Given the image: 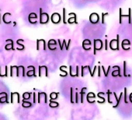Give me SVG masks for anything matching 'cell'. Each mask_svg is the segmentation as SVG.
Returning a JSON list of instances; mask_svg holds the SVG:
<instances>
[{
	"instance_id": "cell-11",
	"label": "cell",
	"mask_w": 132,
	"mask_h": 120,
	"mask_svg": "<svg viewBox=\"0 0 132 120\" xmlns=\"http://www.w3.org/2000/svg\"><path fill=\"white\" fill-rule=\"evenodd\" d=\"M95 98H96V94L93 92H89L86 94V100L89 103H94Z\"/></svg>"
},
{
	"instance_id": "cell-13",
	"label": "cell",
	"mask_w": 132,
	"mask_h": 120,
	"mask_svg": "<svg viewBox=\"0 0 132 120\" xmlns=\"http://www.w3.org/2000/svg\"><path fill=\"white\" fill-rule=\"evenodd\" d=\"M28 70H28L27 73V77H36V74H35V67L33 66H30L27 67Z\"/></svg>"
},
{
	"instance_id": "cell-17",
	"label": "cell",
	"mask_w": 132,
	"mask_h": 120,
	"mask_svg": "<svg viewBox=\"0 0 132 120\" xmlns=\"http://www.w3.org/2000/svg\"><path fill=\"white\" fill-rule=\"evenodd\" d=\"M10 16H11V14H10V13H5L4 16L3 17V22H4L5 24H10V22H11L10 17V18H7V17H10Z\"/></svg>"
},
{
	"instance_id": "cell-38",
	"label": "cell",
	"mask_w": 132,
	"mask_h": 120,
	"mask_svg": "<svg viewBox=\"0 0 132 120\" xmlns=\"http://www.w3.org/2000/svg\"><path fill=\"white\" fill-rule=\"evenodd\" d=\"M101 68H102V71L104 73V76H105L106 77H108V73H107V71H106V70H105L104 66H101Z\"/></svg>"
},
{
	"instance_id": "cell-6",
	"label": "cell",
	"mask_w": 132,
	"mask_h": 120,
	"mask_svg": "<svg viewBox=\"0 0 132 120\" xmlns=\"http://www.w3.org/2000/svg\"><path fill=\"white\" fill-rule=\"evenodd\" d=\"M39 77H41L42 76H45L46 77H48V70H47V66H39Z\"/></svg>"
},
{
	"instance_id": "cell-4",
	"label": "cell",
	"mask_w": 132,
	"mask_h": 120,
	"mask_svg": "<svg viewBox=\"0 0 132 120\" xmlns=\"http://www.w3.org/2000/svg\"><path fill=\"white\" fill-rule=\"evenodd\" d=\"M46 50V42L44 39L37 40V50Z\"/></svg>"
},
{
	"instance_id": "cell-42",
	"label": "cell",
	"mask_w": 132,
	"mask_h": 120,
	"mask_svg": "<svg viewBox=\"0 0 132 120\" xmlns=\"http://www.w3.org/2000/svg\"><path fill=\"white\" fill-rule=\"evenodd\" d=\"M96 68H97V66H95L94 67V70H93V74H92V77H94V74H95V73H96Z\"/></svg>"
},
{
	"instance_id": "cell-14",
	"label": "cell",
	"mask_w": 132,
	"mask_h": 120,
	"mask_svg": "<svg viewBox=\"0 0 132 120\" xmlns=\"http://www.w3.org/2000/svg\"><path fill=\"white\" fill-rule=\"evenodd\" d=\"M115 97H114V94H113V93H111L110 91H107V101H108V102L110 103V104H113V103L114 102V100H113V98H114ZM116 101V100H115ZM115 105V104H114Z\"/></svg>"
},
{
	"instance_id": "cell-26",
	"label": "cell",
	"mask_w": 132,
	"mask_h": 120,
	"mask_svg": "<svg viewBox=\"0 0 132 120\" xmlns=\"http://www.w3.org/2000/svg\"><path fill=\"white\" fill-rule=\"evenodd\" d=\"M82 48L84 50L86 51H89L91 49V44H89V43H83L82 42Z\"/></svg>"
},
{
	"instance_id": "cell-30",
	"label": "cell",
	"mask_w": 132,
	"mask_h": 120,
	"mask_svg": "<svg viewBox=\"0 0 132 120\" xmlns=\"http://www.w3.org/2000/svg\"><path fill=\"white\" fill-rule=\"evenodd\" d=\"M127 88H124V91H123V101H124V103H127Z\"/></svg>"
},
{
	"instance_id": "cell-12",
	"label": "cell",
	"mask_w": 132,
	"mask_h": 120,
	"mask_svg": "<svg viewBox=\"0 0 132 120\" xmlns=\"http://www.w3.org/2000/svg\"><path fill=\"white\" fill-rule=\"evenodd\" d=\"M69 70H70V71H69V75H70L71 77H79V66H76V70H73L72 66H69Z\"/></svg>"
},
{
	"instance_id": "cell-8",
	"label": "cell",
	"mask_w": 132,
	"mask_h": 120,
	"mask_svg": "<svg viewBox=\"0 0 132 120\" xmlns=\"http://www.w3.org/2000/svg\"><path fill=\"white\" fill-rule=\"evenodd\" d=\"M100 16L96 13H93L90 17H89V21L93 24H97L99 21H100Z\"/></svg>"
},
{
	"instance_id": "cell-28",
	"label": "cell",
	"mask_w": 132,
	"mask_h": 120,
	"mask_svg": "<svg viewBox=\"0 0 132 120\" xmlns=\"http://www.w3.org/2000/svg\"><path fill=\"white\" fill-rule=\"evenodd\" d=\"M58 98V93H56V92H52L50 94V98L51 100H55Z\"/></svg>"
},
{
	"instance_id": "cell-25",
	"label": "cell",
	"mask_w": 132,
	"mask_h": 120,
	"mask_svg": "<svg viewBox=\"0 0 132 120\" xmlns=\"http://www.w3.org/2000/svg\"><path fill=\"white\" fill-rule=\"evenodd\" d=\"M22 41H23V39H18L17 41H16V44H18V48H17V50H23L24 49V46H23V44H20V42Z\"/></svg>"
},
{
	"instance_id": "cell-21",
	"label": "cell",
	"mask_w": 132,
	"mask_h": 120,
	"mask_svg": "<svg viewBox=\"0 0 132 120\" xmlns=\"http://www.w3.org/2000/svg\"><path fill=\"white\" fill-rule=\"evenodd\" d=\"M68 21V24H77V20H76V17H69V19L67 20Z\"/></svg>"
},
{
	"instance_id": "cell-9",
	"label": "cell",
	"mask_w": 132,
	"mask_h": 120,
	"mask_svg": "<svg viewBox=\"0 0 132 120\" xmlns=\"http://www.w3.org/2000/svg\"><path fill=\"white\" fill-rule=\"evenodd\" d=\"M57 41L56 40L54 39H51L49 41H48V44H47V47L51 51H54L57 49Z\"/></svg>"
},
{
	"instance_id": "cell-20",
	"label": "cell",
	"mask_w": 132,
	"mask_h": 120,
	"mask_svg": "<svg viewBox=\"0 0 132 120\" xmlns=\"http://www.w3.org/2000/svg\"><path fill=\"white\" fill-rule=\"evenodd\" d=\"M87 88L86 87H83L80 92V102L81 103H83V99H84V94H86V91Z\"/></svg>"
},
{
	"instance_id": "cell-19",
	"label": "cell",
	"mask_w": 132,
	"mask_h": 120,
	"mask_svg": "<svg viewBox=\"0 0 132 120\" xmlns=\"http://www.w3.org/2000/svg\"><path fill=\"white\" fill-rule=\"evenodd\" d=\"M7 73H8L7 66L6 67L5 70H2V66H0V77H7Z\"/></svg>"
},
{
	"instance_id": "cell-37",
	"label": "cell",
	"mask_w": 132,
	"mask_h": 120,
	"mask_svg": "<svg viewBox=\"0 0 132 120\" xmlns=\"http://www.w3.org/2000/svg\"><path fill=\"white\" fill-rule=\"evenodd\" d=\"M126 62L124 61L123 62V76L124 77H127V73H126Z\"/></svg>"
},
{
	"instance_id": "cell-2",
	"label": "cell",
	"mask_w": 132,
	"mask_h": 120,
	"mask_svg": "<svg viewBox=\"0 0 132 120\" xmlns=\"http://www.w3.org/2000/svg\"><path fill=\"white\" fill-rule=\"evenodd\" d=\"M93 42H94V50H93L94 51H93V53H94V55H96V51L102 50V48L103 47V43L102 40H100V39H95Z\"/></svg>"
},
{
	"instance_id": "cell-1",
	"label": "cell",
	"mask_w": 132,
	"mask_h": 120,
	"mask_svg": "<svg viewBox=\"0 0 132 120\" xmlns=\"http://www.w3.org/2000/svg\"><path fill=\"white\" fill-rule=\"evenodd\" d=\"M119 41H120V37L119 35H117V39H113L110 42V48L113 51H119L120 47H119Z\"/></svg>"
},
{
	"instance_id": "cell-43",
	"label": "cell",
	"mask_w": 132,
	"mask_h": 120,
	"mask_svg": "<svg viewBox=\"0 0 132 120\" xmlns=\"http://www.w3.org/2000/svg\"><path fill=\"white\" fill-rule=\"evenodd\" d=\"M33 95H34V101H34V103L35 104V103L37 102V100H36V97H37V94H36L35 93H34V94H33Z\"/></svg>"
},
{
	"instance_id": "cell-35",
	"label": "cell",
	"mask_w": 132,
	"mask_h": 120,
	"mask_svg": "<svg viewBox=\"0 0 132 120\" xmlns=\"http://www.w3.org/2000/svg\"><path fill=\"white\" fill-rule=\"evenodd\" d=\"M37 19L36 18H29V22L30 24H36L37 23Z\"/></svg>"
},
{
	"instance_id": "cell-34",
	"label": "cell",
	"mask_w": 132,
	"mask_h": 120,
	"mask_svg": "<svg viewBox=\"0 0 132 120\" xmlns=\"http://www.w3.org/2000/svg\"><path fill=\"white\" fill-rule=\"evenodd\" d=\"M106 16H108V13H102V24H103L104 23H105V17Z\"/></svg>"
},
{
	"instance_id": "cell-32",
	"label": "cell",
	"mask_w": 132,
	"mask_h": 120,
	"mask_svg": "<svg viewBox=\"0 0 132 120\" xmlns=\"http://www.w3.org/2000/svg\"><path fill=\"white\" fill-rule=\"evenodd\" d=\"M66 13V10L64 8V9H63V24H64L68 23L67 21H66V18H65L66 13Z\"/></svg>"
},
{
	"instance_id": "cell-7",
	"label": "cell",
	"mask_w": 132,
	"mask_h": 120,
	"mask_svg": "<svg viewBox=\"0 0 132 120\" xmlns=\"http://www.w3.org/2000/svg\"><path fill=\"white\" fill-rule=\"evenodd\" d=\"M37 97H38V98H37L38 103H40V104L42 103V102L47 103V94H46V93H44V92H40V93H38Z\"/></svg>"
},
{
	"instance_id": "cell-16",
	"label": "cell",
	"mask_w": 132,
	"mask_h": 120,
	"mask_svg": "<svg viewBox=\"0 0 132 120\" xmlns=\"http://www.w3.org/2000/svg\"><path fill=\"white\" fill-rule=\"evenodd\" d=\"M105 95V93H103V92H100V93H98V94H97V97L99 98V101H98V103H100V104H103L105 101H106V99H105V98L103 97Z\"/></svg>"
},
{
	"instance_id": "cell-5",
	"label": "cell",
	"mask_w": 132,
	"mask_h": 120,
	"mask_svg": "<svg viewBox=\"0 0 132 120\" xmlns=\"http://www.w3.org/2000/svg\"><path fill=\"white\" fill-rule=\"evenodd\" d=\"M51 20L54 24H59L61 22V15L57 13H54L51 17Z\"/></svg>"
},
{
	"instance_id": "cell-45",
	"label": "cell",
	"mask_w": 132,
	"mask_h": 120,
	"mask_svg": "<svg viewBox=\"0 0 132 120\" xmlns=\"http://www.w3.org/2000/svg\"><path fill=\"white\" fill-rule=\"evenodd\" d=\"M129 101H130V103H132V93H130V95H129Z\"/></svg>"
},
{
	"instance_id": "cell-22",
	"label": "cell",
	"mask_w": 132,
	"mask_h": 120,
	"mask_svg": "<svg viewBox=\"0 0 132 120\" xmlns=\"http://www.w3.org/2000/svg\"><path fill=\"white\" fill-rule=\"evenodd\" d=\"M49 106L52 108H57L59 106V104L56 101H54V100H50V103H49Z\"/></svg>"
},
{
	"instance_id": "cell-41",
	"label": "cell",
	"mask_w": 132,
	"mask_h": 120,
	"mask_svg": "<svg viewBox=\"0 0 132 120\" xmlns=\"http://www.w3.org/2000/svg\"><path fill=\"white\" fill-rule=\"evenodd\" d=\"M68 15H69V17H76V14L75 13H70Z\"/></svg>"
},
{
	"instance_id": "cell-29",
	"label": "cell",
	"mask_w": 132,
	"mask_h": 120,
	"mask_svg": "<svg viewBox=\"0 0 132 120\" xmlns=\"http://www.w3.org/2000/svg\"><path fill=\"white\" fill-rule=\"evenodd\" d=\"M31 93H29V92H25L23 94V98L24 100H29L31 97Z\"/></svg>"
},
{
	"instance_id": "cell-24",
	"label": "cell",
	"mask_w": 132,
	"mask_h": 120,
	"mask_svg": "<svg viewBox=\"0 0 132 120\" xmlns=\"http://www.w3.org/2000/svg\"><path fill=\"white\" fill-rule=\"evenodd\" d=\"M122 17H127L128 18V14L123 15L122 14V9H120V13H119V23L122 24Z\"/></svg>"
},
{
	"instance_id": "cell-39",
	"label": "cell",
	"mask_w": 132,
	"mask_h": 120,
	"mask_svg": "<svg viewBox=\"0 0 132 120\" xmlns=\"http://www.w3.org/2000/svg\"><path fill=\"white\" fill-rule=\"evenodd\" d=\"M97 67H98V77H101V70H102V68L100 67V66H99Z\"/></svg>"
},
{
	"instance_id": "cell-31",
	"label": "cell",
	"mask_w": 132,
	"mask_h": 120,
	"mask_svg": "<svg viewBox=\"0 0 132 120\" xmlns=\"http://www.w3.org/2000/svg\"><path fill=\"white\" fill-rule=\"evenodd\" d=\"M131 9L130 8H129L128 9V23L130 24H132V18H131Z\"/></svg>"
},
{
	"instance_id": "cell-44",
	"label": "cell",
	"mask_w": 132,
	"mask_h": 120,
	"mask_svg": "<svg viewBox=\"0 0 132 120\" xmlns=\"http://www.w3.org/2000/svg\"><path fill=\"white\" fill-rule=\"evenodd\" d=\"M82 42H83V43H89V44H91V41H90L89 39H85Z\"/></svg>"
},
{
	"instance_id": "cell-36",
	"label": "cell",
	"mask_w": 132,
	"mask_h": 120,
	"mask_svg": "<svg viewBox=\"0 0 132 120\" xmlns=\"http://www.w3.org/2000/svg\"><path fill=\"white\" fill-rule=\"evenodd\" d=\"M29 18H37V14L36 13H30V15H29Z\"/></svg>"
},
{
	"instance_id": "cell-27",
	"label": "cell",
	"mask_w": 132,
	"mask_h": 120,
	"mask_svg": "<svg viewBox=\"0 0 132 120\" xmlns=\"http://www.w3.org/2000/svg\"><path fill=\"white\" fill-rule=\"evenodd\" d=\"M5 49H6V50H13V49H14V48H13V42L12 40H11L10 44H7L5 46Z\"/></svg>"
},
{
	"instance_id": "cell-15",
	"label": "cell",
	"mask_w": 132,
	"mask_h": 120,
	"mask_svg": "<svg viewBox=\"0 0 132 120\" xmlns=\"http://www.w3.org/2000/svg\"><path fill=\"white\" fill-rule=\"evenodd\" d=\"M70 93H71V95H70V100H71V103H72V104H74V103H76V92L74 91V88H71V90H70Z\"/></svg>"
},
{
	"instance_id": "cell-23",
	"label": "cell",
	"mask_w": 132,
	"mask_h": 120,
	"mask_svg": "<svg viewBox=\"0 0 132 120\" xmlns=\"http://www.w3.org/2000/svg\"><path fill=\"white\" fill-rule=\"evenodd\" d=\"M22 106L23 108H30L32 106V103L30 102V101H27L26 100L23 99V103H22Z\"/></svg>"
},
{
	"instance_id": "cell-33",
	"label": "cell",
	"mask_w": 132,
	"mask_h": 120,
	"mask_svg": "<svg viewBox=\"0 0 132 120\" xmlns=\"http://www.w3.org/2000/svg\"><path fill=\"white\" fill-rule=\"evenodd\" d=\"M57 43H58V45L60 47V49L61 50H63V48H64V43H61V41L60 39H57Z\"/></svg>"
},
{
	"instance_id": "cell-3",
	"label": "cell",
	"mask_w": 132,
	"mask_h": 120,
	"mask_svg": "<svg viewBox=\"0 0 132 120\" xmlns=\"http://www.w3.org/2000/svg\"><path fill=\"white\" fill-rule=\"evenodd\" d=\"M49 21V16L47 13H42V10L40 9V24H45Z\"/></svg>"
},
{
	"instance_id": "cell-18",
	"label": "cell",
	"mask_w": 132,
	"mask_h": 120,
	"mask_svg": "<svg viewBox=\"0 0 132 120\" xmlns=\"http://www.w3.org/2000/svg\"><path fill=\"white\" fill-rule=\"evenodd\" d=\"M67 66H61L60 67V71L61 72V73H63V74H61L60 75V77H66L68 75V73H67Z\"/></svg>"
},
{
	"instance_id": "cell-40",
	"label": "cell",
	"mask_w": 132,
	"mask_h": 120,
	"mask_svg": "<svg viewBox=\"0 0 132 120\" xmlns=\"http://www.w3.org/2000/svg\"><path fill=\"white\" fill-rule=\"evenodd\" d=\"M108 49V44H107V39H105V50Z\"/></svg>"
},
{
	"instance_id": "cell-10",
	"label": "cell",
	"mask_w": 132,
	"mask_h": 120,
	"mask_svg": "<svg viewBox=\"0 0 132 120\" xmlns=\"http://www.w3.org/2000/svg\"><path fill=\"white\" fill-rule=\"evenodd\" d=\"M112 69H113V71H112V73H111V75L113 76V77H121V75H120V66H113L112 67Z\"/></svg>"
}]
</instances>
